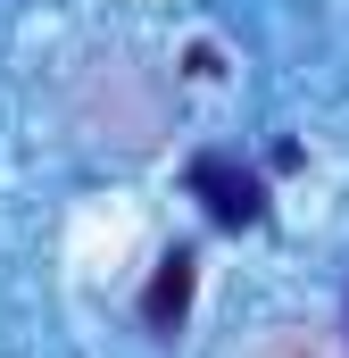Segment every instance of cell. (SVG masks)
Wrapping results in <instances>:
<instances>
[{
    "mask_svg": "<svg viewBox=\"0 0 349 358\" xmlns=\"http://www.w3.org/2000/svg\"><path fill=\"white\" fill-rule=\"evenodd\" d=\"M191 283H200V259H191V250H167L158 275H150V292H142V325H150V334H174V325L191 317Z\"/></svg>",
    "mask_w": 349,
    "mask_h": 358,
    "instance_id": "obj_2",
    "label": "cell"
},
{
    "mask_svg": "<svg viewBox=\"0 0 349 358\" xmlns=\"http://www.w3.org/2000/svg\"><path fill=\"white\" fill-rule=\"evenodd\" d=\"M191 200H200L225 234L266 225V183H258V167H242L233 150H200V159H191Z\"/></svg>",
    "mask_w": 349,
    "mask_h": 358,
    "instance_id": "obj_1",
    "label": "cell"
}]
</instances>
